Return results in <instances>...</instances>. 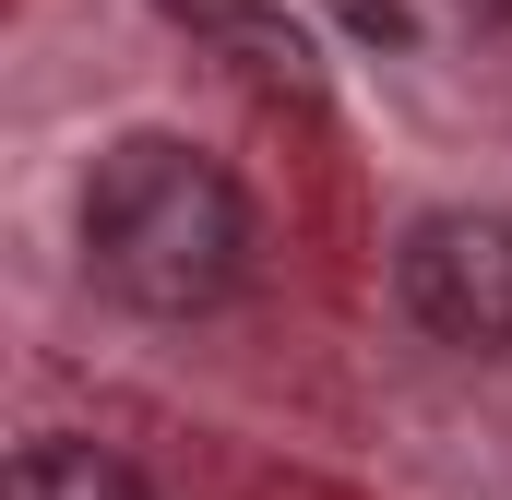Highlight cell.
I'll return each mask as SVG.
<instances>
[{
    "label": "cell",
    "instance_id": "1",
    "mask_svg": "<svg viewBox=\"0 0 512 500\" xmlns=\"http://www.w3.org/2000/svg\"><path fill=\"white\" fill-rule=\"evenodd\" d=\"M84 262L120 310H155V322H191L215 298H239L251 274V203L239 179L179 143V131H120L84 179Z\"/></svg>",
    "mask_w": 512,
    "mask_h": 500
},
{
    "label": "cell",
    "instance_id": "2",
    "mask_svg": "<svg viewBox=\"0 0 512 500\" xmlns=\"http://www.w3.org/2000/svg\"><path fill=\"white\" fill-rule=\"evenodd\" d=\"M393 286H405V310H417L441 346L512 358V215H477V203L417 215L405 250H393Z\"/></svg>",
    "mask_w": 512,
    "mask_h": 500
},
{
    "label": "cell",
    "instance_id": "3",
    "mask_svg": "<svg viewBox=\"0 0 512 500\" xmlns=\"http://www.w3.org/2000/svg\"><path fill=\"white\" fill-rule=\"evenodd\" d=\"M155 12H179L191 36H215V60H227V72H251V84H274V96H310V84H322L310 36H298L274 0H155Z\"/></svg>",
    "mask_w": 512,
    "mask_h": 500
},
{
    "label": "cell",
    "instance_id": "4",
    "mask_svg": "<svg viewBox=\"0 0 512 500\" xmlns=\"http://www.w3.org/2000/svg\"><path fill=\"white\" fill-rule=\"evenodd\" d=\"M0 500H155V489H143V465H120L108 441H24L12 477H0Z\"/></svg>",
    "mask_w": 512,
    "mask_h": 500
},
{
    "label": "cell",
    "instance_id": "5",
    "mask_svg": "<svg viewBox=\"0 0 512 500\" xmlns=\"http://www.w3.org/2000/svg\"><path fill=\"white\" fill-rule=\"evenodd\" d=\"M453 12H477V24H512V0H453Z\"/></svg>",
    "mask_w": 512,
    "mask_h": 500
}]
</instances>
